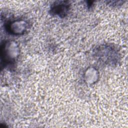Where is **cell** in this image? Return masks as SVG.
<instances>
[{"mask_svg": "<svg viewBox=\"0 0 128 128\" xmlns=\"http://www.w3.org/2000/svg\"><path fill=\"white\" fill-rule=\"evenodd\" d=\"M20 48L14 41H4L1 44V64L6 67L14 64L20 54Z\"/></svg>", "mask_w": 128, "mask_h": 128, "instance_id": "6da1fadb", "label": "cell"}, {"mask_svg": "<svg viewBox=\"0 0 128 128\" xmlns=\"http://www.w3.org/2000/svg\"><path fill=\"white\" fill-rule=\"evenodd\" d=\"M116 50L108 45L101 46L96 48V57L98 60L106 64H114L118 58Z\"/></svg>", "mask_w": 128, "mask_h": 128, "instance_id": "7a4b0ae2", "label": "cell"}, {"mask_svg": "<svg viewBox=\"0 0 128 128\" xmlns=\"http://www.w3.org/2000/svg\"><path fill=\"white\" fill-rule=\"evenodd\" d=\"M28 28V23L24 20H16L8 22L6 26L7 32L11 34L20 36L24 34Z\"/></svg>", "mask_w": 128, "mask_h": 128, "instance_id": "3957f363", "label": "cell"}, {"mask_svg": "<svg viewBox=\"0 0 128 128\" xmlns=\"http://www.w3.org/2000/svg\"><path fill=\"white\" fill-rule=\"evenodd\" d=\"M70 8V4L68 2L57 1L52 4L50 12L54 16L64 18L67 15Z\"/></svg>", "mask_w": 128, "mask_h": 128, "instance_id": "277c9868", "label": "cell"}, {"mask_svg": "<svg viewBox=\"0 0 128 128\" xmlns=\"http://www.w3.org/2000/svg\"><path fill=\"white\" fill-rule=\"evenodd\" d=\"M98 72L92 67L88 68L84 74V80L88 84H94L98 80Z\"/></svg>", "mask_w": 128, "mask_h": 128, "instance_id": "5b68a950", "label": "cell"}]
</instances>
